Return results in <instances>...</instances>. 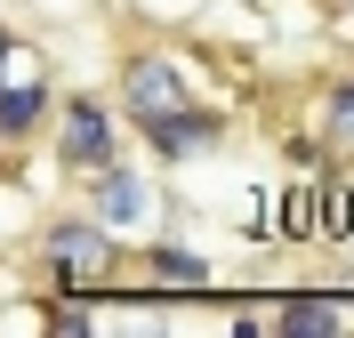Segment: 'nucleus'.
I'll list each match as a JSON object with an SVG mask.
<instances>
[{
    "label": "nucleus",
    "instance_id": "nucleus-1",
    "mask_svg": "<svg viewBox=\"0 0 354 338\" xmlns=\"http://www.w3.org/2000/svg\"><path fill=\"white\" fill-rule=\"evenodd\" d=\"M32 258H41V274H48L57 298H81V290H97V282H121V274H129L121 234L97 225L88 209H81V218H48L41 242H32Z\"/></svg>",
    "mask_w": 354,
    "mask_h": 338
},
{
    "label": "nucleus",
    "instance_id": "nucleus-2",
    "mask_svg": "<svg viewBox=\"0 0 354 338\" xmlns=\"http://www.w3.org/2000/svg\"><path fill=\"white\" fill-rule=\"evenodd\" d=\"M48 153H57L65 178H88V169L121 161V105L97 97V89L57 97V113H48Z\"/></svg>",
    "mask_w": 354,
    "mask_h": 338
},
{
    "label": "nucleus",
    "instance_id": "nucleus-3",
    "mask_svg": "<svg viewBox=\"0 0 354 338\" xmlns=\"http://www.w3.org/2000/svg\"><path fill=\"white\" fill-rule=\"evenodd\" d=\"M121 129H137V145L161 161V169H185V161H209L225 145V113H209L201 97H185V105H169V113H137V121H121Z\"/></svg>",
    "mask_w": 354,
    "mask_h": 338
},
{
    "label": "nucleus",
    "instance_id": "nucleus-4",
    "mask_svg": "<svg viewBox=\"0 0 354 338\" xmlns=\"http://www.w3.org/2000/svg\"><path fill=\"white\" fill-rule=\"evenodd\" d=\"M194 97V81H185V65H177V48L161 41H137L129 57H121V73H113V105H121V121H137V113H169Z\"/></svg>",
    "mask_w": 354,
    "mask_h": 338
},
{
    "label": "nucleus",
    "instance_id": "nucleus-5",
    "mask_svg": "<svg viewBox=\"0 0 354 338\" xmlns=\"http://www.w3.org/2000/svg\"><path fill=\"white\" fill-rule=\"evenodd\" d=\"M81 194H88V218H97V225H113V234H137V225L153 218V178H137L129 161H105V169H88V178H81Z\"/></svg>",
    "mask_w": 354,
    "mask_h": 338
},
{
    "label": "nucleus",
    "instance_id": "nucleus-6",
    "mask_svg": "<svg viewBox=\"0 0 354 338\" xmlns=\"http://www.w3.org/2000/svg\"><path fill=\"white\" fill-rule=\"evenodd\" d=\"M129 266H137V282H161V290H209L218 282V266H209V250H194V242H137L129 250Z\"/></svg>",
    "mask_w": 354,
    "mask_h": 338
},
{
    "label": "nucleus",
    "instance_id": "nucleus-7",
    "mask_svg": "<svg viewBox=\"0 0 354 338\" xmlns=\"http://www.w3.org/2000/svg\"><path fill=\"white\" fill-rule=\"evenodd\" d=\"M57 89L48 81H0V153H24L32 137H48Z\"/></svg>",
    "mask_w": 354,
    "mask_h": 338
},
{
    "label": "nucleus",
    "instance_id": "nucleus-8",
    "mask_svg": "<svg viewBox=\"0 0 354 338\" xmlns=\"http://www.w3.org/2000/svg\"><path fill=\"white\" fill-rule=\"evenodd\" d=\"M346 234H354V185L330 169V178H314V242H330V250H338Z\"/></svg>",
    "mask_w": 354,
    "mask_h": 338
},
{
    "label": "nucleus",
    "instance_id": "nucleus-9",
    "mask_svg": "<svg viewBox=\"0 0 354 338\" xmlns=\"http://www.w3.org/2000/svg\"><path fill=\"white\" fill-rule=\"evenodd\" d=\"M274 330H282V338H338V330H346V314H338V298H290V306H282V314H274Z\"/></svg>",
    "mask_w": 354,
    "mask_h": 338
},
{
    "label": "nucleus",
    "instance_id": "nucleus-10",
    "mask_svg": "<svg viewBox=\"0 0 354 338\" xmlns=\"http://www.w3.org/2000/svg\"><path fill=\"white\" fill-rule=\"evenodd\" d=\"M322 145H354V73H338L330 89H322V121H314Z\"/></svg>",
    "mask_w": 354,
    "mask_h": 338
},
{
    "label": "nucleus",
    "instance_id": "nucleus-11",
    "mask_svg": "<svg viewBox=\"0 0 354 338\" xmlns=\"http://www.w3.org/2000/svg\"><path fill=\"white\" fill-rule=\"evenodd\" d=\"M282 234H290V242L314 234V185H290V194H282Z\"/></svg>",
    "mask_w": 354,
    "mask_h": 338
},
{
    "label": "nucleus",
    "instance_id": "nucleus-12",
    "mask_svg": "<svg viewBox=\"0 0 354 338\" xmlns=\"http://www.w3.org/2000/svg\"><path fill=\"white\" fill-rule=\"evenodd\" d=\"M8 57H24V48H17V32H0V81H8Z\"/></svg>",
    "mask_w": 354,
    "mask_h": 338
}]
</instances>
